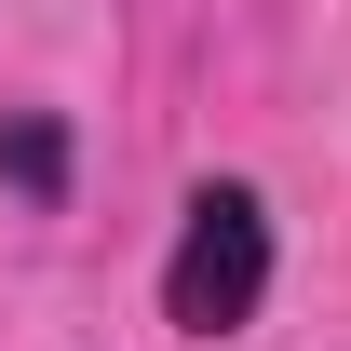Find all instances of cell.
Masks as SVG:
<instances>
[{
  "mask_svg": "<svg viewBox=\"0 0 351 351\" xmlns=\"http://www.w3.org/2000/svg\"><path fill=\"white\" fill-rule=\"evenodd\" d=\"M270 298V203L243 176H203L189 217H176V257H162V324L176 338H243Z\"/></svg>",
  "mask_w": 351,
  "mask_h": 351,
  "instance_id": "obj_1",
  "label": "cell"
},
{
  "mask_svg": "<svg viewBox=\"0 0 351 351\" xmlns=\"http://www.w3.org/2000/svg\"><path fill=\"white\" fill-rule=\"evenodd\" d=\"M0 189L14 203H68V122L54 108H14L0 122Z\"/></svg>",
  "mask_w": 351,
  "mask_h": 351,
  "instance_id": "obj_2",
  "label": "cell"
}]
</instances>
